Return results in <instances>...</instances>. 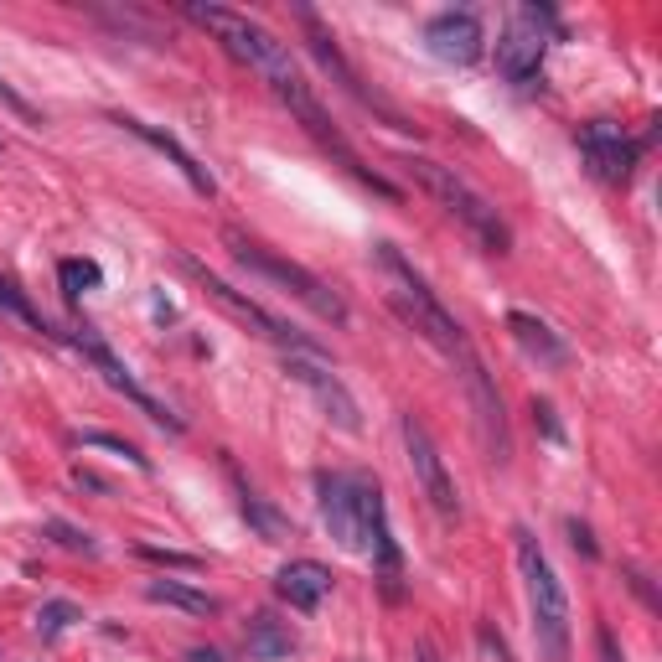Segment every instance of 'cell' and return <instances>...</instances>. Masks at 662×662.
<instances>
[{
    "instance_id": "obj_28",
    "label": "cell",
    "mask_w": 662,
    "mask_h": 662,
    "mask_svg": "<svg viewBox=\"0 0 662 662\" xmlns=\"http://www.w3.org/2000/svg\"><path fill=\"white\" fill-rule=\"evenodd\" d=\"M0 104H6L11 114H21V119H26V125H47V119H42V109H32V104H26V99L16 94V88H11L6 78H0Z\"/></svg>"
},
{
    "instance_id": "obj_4",
    "label": "cell",
    "mask_w": 662,
    "mask_h": 662,
    "mask_svg": "<svg viewBox=\"0 0 662 662\" xmlns=\"http://www.w3.org/2000/svg\"><path fill=\"white\" fill-rule=\"evenodd\" d=\"M187 16L202 26V32H213V37L223 42V52L233 57V63L254 68L269 88H285V83L300 73V68H295V57H290V47H285L275 32H264L259 21H249L244 11H228V6H202V0H192Z\"/></svg>"
},
{
    "instance_id": "obj_17",
    "label": "cell",
    "mask_w": 662,
    "mask_h": 662,
    "mask_svg": "<svg viewBox=\"0 0 662 662\" xmlns=\"http://www.w3.org/2000/svg\"><path fill=\"white\" fill-rule=\"evenodd\" d=\"M507 331H513V342L533 357V363H544V368H569L564 337H559L549 321H538L533 311H507Z\"/></svg>"
},
{
    "instance_id": "obj_12",
    "label": "cell",
    "mask_w": 662,
    "mask_h": 662,
    "mask_svg": "<svg viewBox=\"0 0 662 662\" xmlns=\"http://www.w3.org/2000/svg\"><path fill=\"white\" fill-rule=\"evenodd\" d=\"M285 373H290L300 388H306V394L316 399V409H321L337 430H347V435L363 430V409H357V399L347 394V383L331 373L316 352H285Z\"/></svg>"
},
{
    "instance_id": "obj_27",
    "label": "cell",
    "mask_w": 662,
    "mask_h": 662,
    "mask_svg": "<svg viewBox=\"0 0 662 662\" xmlns=\"http://www.w3.org/2000/svg\"><path fill=\"white\" fill-rule=\"evenodd\" d=\"M135 554H140V559H150V564H166V569H202V559H197V554H176V549H156V544H140Z\"/></svg>"
},
{
    "instance_id": "obj_9",
    "label": "cell",
    "mask_w": 662,
    "mask_h": 662,
    "mask_svg": "<svg viewBox=\"0 0 662 662\" xmlns=\"http://www.w3.org/2000/svg\"><path fill=\"white\" fill-rule=\"evenodd\" d=\"M461 378H466V399H471V414H476V440L481 450H487V461L492 466H507L513 461V430H507V414H502V394H497V383L492 373L481 368V357L466 347L461 357Z\"/></svg>"
},
{
    "instance_id": "obj_32",
    "label": "cell",
    "mask_w": 662,
    "mask_h": 662,
    "mask_svg": "<svg viewBox=\"0 0 662 662\" xmlns=\"http://www.w3.org/2000/svg\"><path fill=\"white\" fill-rule=\"evenodd\" d=\"M187 662H223V657H218L213 647H192V652H187Z\"/></svg>"
},
{
    "instance_id": "obj_22",
    "label": "cell",
    "mask_w": 662,
    "mask_h": 662,
    "mask_svg": "<svg viewBox=\"0 0 662 662\" xmlns=\"http://www.w3.org/2000/svg\"><path fill=\"white\" fill-rule=\"evenodd\" d=\"M0 321H16V326H26V331H37V337H57V331L47 326V316L26 300V290H16L6 275H0Z\"/></svg>"
},
{
    "instance_id": "obj_19",
    "label": "cell",
    "mask_w": 662,
    "mask_h": 662,
    "mask_svg": "<svg viewBox=\"0 0 662 662\" xmlns=\"http://www.w3.org/2000/svg\"><path fill=\"white\" fill-rule=\"evenodd\" d=\"M244 642H249V657L254 662H285L295 652V631L285 621H275L269 611H259L249 621V631H244Z\"/></svg>"
},
{
    "instance_id": "obj_25",
    "label": "cell",
    "mask_w": 662,
    "mask_h": 662,
    "mask_svg": "<svg viewBox=\"0 0 662 662\" xmlns=\"http://www.w3.org/2000/svg\"><path fill=\"white\" fill-rule=\"evenodd\" d=\"M83 445H94V450H109V456H125L135 471H150V461L140 456V450L130 445V440H119V435H104V430H88L83 435Z\"/></svg>"
},
{
    "instance_id": "obj_13",
    "label": "cell",
    "mask_w": 662,
    "mask_h": 662,
    "mask_svg": "<svg viewBox=\"0 0 662 662\" xmlns=\"http://www.w3.org/2000/svg\"><path fill=\"white\" fill-rule=\"evenodd\" d=\"M425 47L450 68H471L481 47H487V32H481V16L476 11H440L425 26Z\"/></svg>"
},
{
    "instance_id": "obj_2",
    "label": "cell",
    "mask_w": 662,
    "mask_h": 662,
    "mask_svg": "<svg viewBox=\"0 0 662 662\" xmlns=\"http://www.w3.org/2000/svg\"><path fill=\"white\" fill-rule=\"evenodd\" d=\"M399 166H404L414 182L425 187V192L445 207V213L471 233V244H476L481 254H507V249H513V233H507L502 213L466 182L456 166H440V161H430V156H404Z\"/></svg>"
},
{
    "instance_id": "obj_24",
    "label": "cell",
    "mask_w": 662,
    "mask_h": 662,
    "mask_svg": "<svg viewBox=\"0 0 662 662\" xmlns=\"http://www.w3.org/2000/svg\"><path fill=\"white\" fill-rule=\"evenodd\" d=\"M73 621H83V611L73 606V600H47V606L37 611V631H42V637H63Z\"/></svg>"
},
{
    "instance_id": "obj_3",
    "label": "cell",
    "mask_w": 662,
    "mask_h": 662,
    "mask_svg": "<svg viewBox=\"0 0 662 662\" xmlns=\"http://www.w3.org/2000/svg\"><path fill=\"white\" fill-rule=\"evenodd\" d=\"M223 244H228V254L249 269V275H259V280H269V285H280V295H290V300H300L311 316H321V321H331V326H347L352 321V311H347V300L331 290L326 280H316L306 264H295V259H285V254H275V249H264L259 238H249V233H238V228H223Z\"/></svg>"
},
{
    "instance_id": "obj_16",
    "label": "cell",
    "mask_w": 662,
    "mask_h": 662,
    "mask_svg": "<svg viewBox=\"0 0 662 662\" xmlns=\"http://www.w3.org/2000/svg\"><path fill=\"white\" fill-rule=\"evenodd\" d=\"M114 125H119V130H130V135H140L145 145H156L161 156L187 176V187H192L197 197H213V192H218V182L197 166V156H192V150H187L182 140H176V135H166V130H156V125H145V119H130V114H114Z\"/></svg>"
},
{
    "instance_id": "obj_29",
    "label": "cell",
    "mask_w": 662,
    "mask_h": 662,
    "mask_svg": "<svg viewBox=\"0 0 662 662\" xmlns=\"http://www.w3.org/2000/svg\"><path fill=\"white\" fill-rule=\"evenodd\" d=\"M569 544H575L580 554H590V559H595V538H590V528H585L580 518H569Z\"/></svg>"
},
{
    "instance_id": "obj_23",
    "label": "cell",
    "mask_w": 662,
    "mask_h": 662,
    "mask_svg": "<svg viewBox=\"0 0 662 662\" xmlns=\"http://www.w3.org/2000/svg\"><path fill=\"white\" fill-rule=\"evenodd\" d=\"M57 280H63V295L68 300H78L83 290H99V264L94 259H63V264H57Z\"/></svg>"
},
{
    "instance_id": "obj_21",
    "label": "cell",
    "mask_w": 662,
    "mask_h": 662,
    "mask_svg": "<svg viewBox=\"0 0 662 662\" xmlns=\"http://www.w3.org/2000/svg\"><path fill=\"white\" fill-rule=\"evenodd\" d=\"M238 507H244L249 528L264 538V544H285V538H290V518L280 513V507H269L264 497H254L249 487H244V497H238Z\"/></svg>"
},
{
    "instance_id": "obj_31",
    "label": "cell",
    "mask_w": 662,
    "mask_h": 662,
    "mask_svg": "<svg viewBox=\"0 0 662 662\" xmlns=\"http://www.w3.org/2000/svg\"><path fill=\"white\" fill-rule=\"evenodd\" d=\"M73 481H78V487H88V492H104V497H109V487H104L99 476H88V471H73Z\"/></svg>"
},
{
    "instance_id": "obj_7",
    "label": "cell",
    "mask_w": 662,
    "mask_h": 662,
    "mask_svg": "<svg viewBox=\"0 0 662 662\" xmlns=\"http://www.w3.org/2000/svg\"><path fill=\"white\" fill-rule=\"evenodd\" d=\"M549 32H554V16L544 6H518L507 16L502 37H497V73L513 88H528L538 78L544 52H549Z\"/></svg>"
},
{
    "instance_id": "obj_11",
    "label": "cell",
    "mask_w": 662,
    "mask_h": 662,
    "mask_svg": "<svg viewBox=\"0 0 662 662\" xmlns=\"http://www.w3.org/2000/svg\"><path fill=\"white\" fill-rule=\"evenodd\" d=\"M399 435H404V450H409V471L419 481V492L430 497V507H435L440 518H461V492H456V481H450V466L440 456L435 435L419 425L414 414L399 419Z\"/></svg>"
},
{
    "instance_id": "obj_8",
    "label": "cell",
    "mask_w": 662,
    "mask_h": 662,
    "mask_svg": "<svg viewBox=\"0 0 662 662\" xmlns=\"http://www.w3.org/2000/svg\"><path fill=\"white\" fill-rule=\"evenodd\" d=\"M295 21H300V32H306V47H311V57H316V63H321V73L331 78V83H337L342 88V94H352L357 104H363V109H373L378 119H388V125H394V130H414L409 125V119L394 109V104H388L383 94H373V88H363V78H357V68L347 63V57H342V47H337V37H331L326 32V26H321V16L311 11V6H295Z\"/></svg>"
},
{
    "instance_id": "obj_5",
    "label": "cell",
    "mask_w": 662,
    "mask_h": 662,
    "mask_svg": "<svg viewBox=\"0 0 662 662\" xmlns=\"http://www.w3.org/2000/svg\"><path fill=\"white\" fill-rule=\"evenodd\" d=\"M378 264H383V275H388V300L399 306V316H404L430 347H440L445 357H461V352L471 347L466 331H461V321L450 316L440 300H435V290L414 275V264H409L394 244H378Z\"/></svg>"
},
{
    "instance_id": "obj_18",
    "label": "cell",
    "mask_w": 662,
    "mask_h": 662,
    "mask_svg": "<svg viewBox=\"0 0 662 662\" xmlns=\"http://www.w3.org/2000/svg\"><path fill=\"white\" fill-rule=\"evenodd\" d=\"M275 590H280V600H290L295 611H316L331 595V569L316 564V559H290L275 575Z\"/></svg>"
},
{
    "instance_id": "obj_33",
    "label": "cell",
    "mask_w": 662,
    "mask_h": 662,
    "mask_svg": "<svg viewBox=\"0 0 662 662\" xmlns=\"http://www.w3.org/2000/svg\"><path fill=\"white\" fill-rule=\"evenodd\" d=\"M419 662H435V647L430 642H419Z\"/></svg>"
},
{
    "instance_id": "obj_15",
    "label": "cell",
    "mask_w": 662,
    "mask_h": 662,
    "mask_svg": "<svg viewBox=\"0 0 662 662\" xmlns=\"http://www.w3.org/2000/svg\"><path fill=\"white\" fill-rule=\"evenodd\" d=\"M316 492H321V523H326L331 538H337V549L363 554V549H357V487H352V471L321 476Z\"/></svg>"
},
{
    "instance_id": "obj_14",
    "label": "cell",
    "mask_w": 662,
    "mask_h": 662,
    "mask_svg": "<svg viewBox=\"0 0 662 662\" xmlns=\"http://www.w3.org/2000/svg\"><path fill=\"white\" fill-rule=\"evenodd\" d=\"M580 156L600 182H626L631 166H637V145H631L621 135V125H611V119H590L580 130Z\"/></svg>"
},
{
    "instance_id": "obj_10",
    "label": "cell",
    "mask_w": 662,
    "mask_h": 662,
    "mask_svg": "<svg viewBox=\"0 0 662 662\" xmlns=\"http://www.w3.org/2000/svg\"><path fill=\"white\" fill-rule=\"evenodd\" d=\"M73 347H78V352L88 357V363L99 368V378H104V383L114 388V394H125V399H130V404H135V409H140L145 419H156L161 430L182 435V419H176V414H171V409H166V404H161L156 394H145V388L135 383V373H130L125 363H119V352H114V347H109V342L99 337L94 326H73Z\"/></svg>"
},
{
    "instance_id": "obj_26",
    "label": "cell",
    "mask_w": 662,
    "mask_h": 662,
    "mask_svg": "<svg viewBox=\"0 0 662 662\" xmlns=\"http://www.w3.org/2000/svg\"><path fill=\"white\" fill-rule=\"evenodd\" d=\"M47 533L57 538V544H63L68 554H99V544L94 538H88L83 528H73V523H63V518H47Z\"/></svg>"
},
{
    "instance_id": "obj_6",
    "label": "cell",
    "mask_w": 662,
    "mask_h": 662,
    "mask_svg": "<svg viewBox=\"0 0 662 662\" xmlns=\"http://www.w3.org/2000/svg\"><path fill=\"white\" fill-rule=\"evenodd\" d=\"M176 264H182L187 269V275L197 280V290L207 295V300H213V306H223L238 326H249V331H259V337L264 342H275V347H285V352H316V342H306V337H300V331L295 326H285L275 311H264L259 306V300L254 295H244V290H233L223 275H213V269H207L202 259H192V254H176Z\"/></svg>"
},
{
    "instance_id": "obj_20",
    "label": "cell",
    "mask_w": 662,
    "mask_h": 662,
    "mask_svg": "<svg viewBox=\"0 0 662 662\" xmlns=\"http://www.w3.org/2000/svg\"><path fill=\"white\" fill-rule=\"evenodd\" d=\"M145 600H156V606H171V611H187V616H213L218 611V600L213 595H202L182 580H150L145 585Z\"/></svg>"
},
{
    "instance_id": "obj_30",
    "label": "cell",
    "mask_w": 662,
    "mask_h": 662,
    "mask_svg": "<svg viewBox=\"0 0 662 662\" xmlns=\"http://www.w3.org/2000/svg\"><path fill=\"white\" fill-rule=\"evenodd\" d=\"M595 647H600V662H626V657L616 652V637H611V631H606V626H600V631H595Z\"/></svg>"
},
{
    "instance_id": "obj_1",
    "label": "cell",
    "mask_w": 662,
    "mask_h": 662,
    "mask_svg": "<svg viewBox=\"0 0 662 662\" xmlns=\"http://www.w3.org/2000/svg\"><path fill=\"white\" fill-rule=\"evenodd\" d=\"M513 554H518V575H523V595H528V616H533V642L544 652V662H569V595L564 580L554 575L549 554L538 549V538L528 528H513Z\"/></svg>"
}]
</instances>
